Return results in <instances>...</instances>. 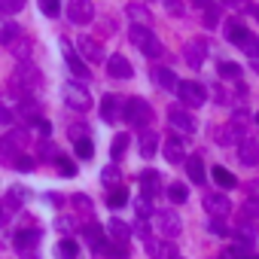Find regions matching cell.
I'll list each match as a JSON object with an SVG mask.
<instances>
[{"label": "cell", "instance_id": "23", "mask_svg": "<svg viewBox=\"0 0 259 259\" xmlns=\"http://www.w3.org/2000/svg\"><path fill=\"white\" fill-rule=\"evenodd\" d=\"M153 79H156V85L165 89V92H177V85H180V79H177V73H174L171 67H156Z\"/></svg>", "mask_w": 259, "mask_h": 259}, {"label": "cell", "instance_id": "1", "mask_svg": "<svg viewBox=\"0 0 259 259\" xmlns=\"http://www.w3.org/2000/svg\"><path fill=\"white\" fill-rule=\"evenodd\" d=\"M247 138V116L238 110L223 128H217V144L220 147H232V144H241Z\"/></svg>", "mask_w": 259, "mask_h": 259}, {"label": "cell", "instance_id": "56", "mask_svg": "<svg viewBox=\"0 0 259 259\" xmlns=\"http://www.w3.org/2000/svg\"><path fill=\"white\" fill-rule=\"evenodd\" d=\"M4 220H7V217H4V213H0V226H4Z\"/></svg>", "mask_w": 259, "mask_h": 259}, {"label": "cell", "instance_id": "33", "mask_svg": "<svg viewBox=\"0 0 259 259\" xmlns=\"http://www.w3.org/2000/svg\"><path fill=\"white\" fill-rule=\"evenodd\" d=\"M10 49H13V55H16V58H19V61H25V58H28V55H31V40H28V37H22V34H19V37H16V40H13V43H10Z\"/></svg>", "mask_w": 259, "mask_h": 259}, {"label": "cell", "instance_id": "13", "mask_svg": "<svg viewBox=\"0 0 259 259\" xmlns=\"http://www.w3.org/2000/svg\"><path fill=\"white\" fill-rule=\"evenodd\" d=\"M204 210H207L210 217L223 220V217L232 213V201H229L226 192H207V195H204Z\"/></svg>", "mask_w": 259, "mask_h": 259}, {"label": "cell", "instance_id": "53", "mask_svg": "<svg viewBox=\"0 0 259 259\" xmlns=\"http://www.w3.org/2000/svg\"><path fill=\"white\" fill-rule=\"evenodd\" d=\"M73 204H76V207H82V210H85V213H89V210H92V201H89V198H85V195H73Z\"/></svg>", "mask_w": 259, "mask_h": 259}, {"label": "cell", "instance_id": "27", "mask_svg": "<svg viewBox=\"0 0 259 259\" xmlns=\"http://www.w3.org/2000/svg\"><path fill=\"white\" fill-rule=\"evenodd\" d=\"M138 147H141V156H144V159H153L156 150H159V135H156V132H144L141 141H138Z\"/></svg>", "mask_w": 259, "mask_h": 259}, {"label": "cell", "instance_id": "24", "mask_svg": "<svg viewBox=\"0 0 259 259\" xmlns=\"http://www.w3.org/2000/svg\"><path fill=\"white\" fill-rule=\"evenodd\" d=\"M119 113H122V104H119V98H113V95H104V101H101V119L113 125V122L119 119Z\"/></svg>", "mask_w": 259, "mask_h": 259}, {"label": "cell", "instance_id": "51", "mask_svg": "<svg viewBox=\"0 0 259 259\" xmlns=\"http://www.w3.org/2000/svg\"><path fill=\"white\" fill-rule=\"evenodd\" d=\"M58 162H61V165H58V171H61L64 177H76V165H70L67 159H58Z\"/></svg>", "mask_w": 259, "mask_h": 259}, {"label": "cell", "instance_id": "28", "mask_svg": "<svg viewBox=\"0 0 259 259\" xmlns=\"http://www.w3.org/2000/svg\"><path fill=\"white\" fill-rule=\"evenodd\" d=\"M55 256H58V259H79V244H76L73 238H61V241L55 244Z\"/></svg>", "mask_w": 259, "mask_h": 259}, {"label": "cell", "instance_id": "25", "mask_svg": "<svg viewBox=\"0 0 259 259\" xmlns=\"http://www.w3.org/2000/svg\"><path fill=\"white\" fill-rule=\"evenodd\" d=\"M183 165H186V174H189V180H192L195 186H201V183L207 180V171H204V162H201L198 156H189V159H186Z\"/></svg>", "mask_w": 259, "mask_h": 259}, {"label": "cell", "instance_id": "10", "mask_svg": "<svg viewBox=\"0 0 259 259\" xmlns=\"http://www.w3.org/2000/svg\"><path fill=\"white\" fill-rule=\"evenodd\" d=\"M64 104H67L70 110H76V113H85V110H92V95H89L82 85L67 82V85H64Z\"/></svg>", "mask_w": 259, "mask_h": 259}, {"label": "cell", "instance_id": "4", "mask_svg": "<svg viewBox=\"0 0 259 259\" xmlns=\"http://www.w3.org/2000/svg\"><path fill=\"white\" fill-rule=\"evenodd\" d=\"M122 116H125L128 125L144 128V125L153 122V107H150V101H144V98H128V101L122 104Z\"/></svg>", "mask_w": 259, "mask_h": 259}, {"label": "cell", "instance_id": "18", "mask_svg": "<svg viewBox=\"0 0 259 259\" xmlns=\"http://www.w3.org/2000/svg\"><path fill=\"white\" fill-rule=\"evenodd\" d=\"M82 238H85V244L92 247V253H95V256H98V253H101V250L107 247V241H110V238L104 235V229H101L98 223H89V226L82 229Z\"/></svg>", "mask_w": 259, "mask_h": 259}, {"label": "cell", "instance_id": "9", "mask_svg": "<svg viewBox=\"0 0 259 259\" xmlns=\"http://www.w3.org/2000/svg\"><path fill=\"white\" fill-rule=\"evenodd\" d=\"M168 125L177 128L180 135H195V128H198L195 116H192L186 107H171V110H168Z\"/></svg>", "mask_w": 259, "mask_h": 259}, {"label": "cell", "instance_id": "59", "mask_svg": "<svg viewBox=\"0 0 259 259\" xmlns=\"http://www.w3.org/2000/svg\"><path fill=\"white\" fill-rule=\"evenodd\" d=\"M256 125H259V113H256Z\"/></svg>", "mask_w": 259, "mask_h": 259}, {"label": "cell", "instance_id": "20", "mask_svg": "<svg viewBox=\"0 0 259 259\" xmlns=\"http://www.w3.org/2000/svg\"><path fill=\"white\" fill-rule=\"evenodd\" d=\"M64 61H67V70H70L76 79H89V76H92V70L82 64V58H79L76 52H70V46H67V43H64Z\"/></svg>", "mask_w": 259, "mask_h": 259}, {"label": "cell", "instance_id": "38", "mask_svg": "<svg viewBox=\"0 0 259 259\" xmlns=\"http://www.w3.org/2000/svg\"><path fill=\"white\" fill-rule=\"evenodd\" d=\"M125 13L132 16V19H138V22H150V10H147V7H141V4H128V7H125Z\"/></svg>", "mask_w": 259, "mask_h": 259}, {"label": "cell", "instance_id": "29", "mask_svg": "<svg viewBox=\"0 0 259 259\" xmlns=\"http://www.w3.org/2000/svg\"><path fill=\"white\" fill-rule=\"evenodd\" d=\"M22 31H19V25L13 22V19H7V16H0V43L4 46H10L16 37H19Z\"/></svg>", "mask_w": 259, "mask_h": 259}, {"label": "cell", "instance_id": "30", "mask_svg": "<svg viewBox=\"0 0 259 259\" xmlns=\"http://www.w3.org/2000/svg\"><path fill=\"white\" fill-rule=\"evenodd\" d=\"M210 177H213V183H217L220 189H232V186H238V180H235V174H232L229 168H220V165H217Z\"/></svg>", "mask_w": 259, "mask_h": 259}, {"label": "cell", "instance_id": "55", "mask_svg": "<svg viewBox=\"0 0 259 259\" xmlns=\"http://www.w3.org/2000/svg\"><path fill=\"white\" fill-rule=\"evenodd\" d=\"M195 4H198V7H210V0H195Z\"/></svg>", "mask_w": 259, "mask_h": 259}, {"label": "cell", "instance_id": "7", "mask_svg": "<svg viewBox=\"0 0 259 259\" xmlns=\"http://www.w3.org/2000/svg\"><path fill=\"white\" fill-rule=\"evenodd\" d=\"M22 85H25V98H31V92L43 85V76H40V70H37L31 61H22V64L16 67V76H13V89H22Z\"/></svg>", "mask_w": 259, "mask_h": 259}, {"label": "cell", "instance_id": "36", "mask_svg": "<svg viewBox=\"0 0 259 259\" xmlns=\"http://www.w3.org/2000/svg\"><path fill=\"white\" fill-rule=\"evenodd\" d=\"M217 73H220L223 79H238V76H241V67H238L235 61H220V64H217Z\"/></svg>", "mask_w": 259, "mask_h": 259}, {"label": "cell", "instance_id": "43", "mask_svg": "<svg viewBox=\"0 0 259 259\" xmlns=\"http://www.w3.org/2000/svg\"><path fill=\"white\" fill-rule=\"evenodd\" d=\"M204 25H207V28H217V25H220V10H217L213 4L204 7Z\"/></svg>", "mask_w": 259, "mask_h": 259}, {"label": "cell", "instance_id": "8", "mask_svg": "<svg viewBox=\"0 0 259 259\" xmlns=\"http://www.w3.org/2000/svg\"><path fill=\"white\" fill-rule=\"evenodd\" d=\"M13 247H16V253L22 256V259H37V247H40V232L37 229H31V232H19L16 238H13Z\"/></svg>", "mask_w": 259, "mask_h": 259}, {"label": "cell", "instance_id": "37", "mask_svg": "<svg viewBox=\"0 0 259 259\" xmlns=\"http://www.w3.org/2000/svg\"><path fill=\"white\" fill-rule=\"evenodd\" d=\"M168 198H171L174 204H183V201L189 198V189H186L183 183H171V186H168Z\"/></svg>", "mask_w": 259, "mask_h": 259}, {"label": "cell", "instance_id": "34", "mask_svg": "<svg viewBox=\"0 0 259 259\" xmlns=\"http://www.w3.org/2000/svg\"><path fill=\"white\" fill-rule=\"evenodd\" d=\"M125 150H128V135H116L113 144H110V159H113V165L125 156Z\"/></svg>", "mask_w": 259, "mask_h": 259}, {"label": "cell", "instance_id": "2", "mask_svg": "<svg viewBox=\"0 0 259 259\" xmlns=\"http://www.w3.org/2000/svg\"><path fill=\"white\" fill-rule=\"evenodd\" d=\"M128 37H132V43L147 55V58H162V52H165V46H162V40L150 31V28H144V25H135L132 31H128Z\"/></svg>", "mask_w": 259, "mask_h": 259}, {"label": "cell", "instance_id": "26", "mask_svg": "<svg viewBox=\"0 0 259 259\" xmlns=\"http://www.w3.org/2000/svg\"><path fill=\"white\" fill-rule=\"evenodd\" d=\"M141 189H144V195L150 198V195H156L159 189H162V177H159V171H141Z\"/></svg>", "mask_w": 259, "mask_h": 259}, {"label": "cell", "instance_id": "54", "mask_svg": "<svg viewBox=\"0 0 259 259\" xmlns=\"http://www.w3.org/2000/svg\"><path fill=\"white\" fill-rule=\"evenodd\" d=\"M250 67H253V70L259 73V58H253V64H250Z\"/></svg>", "mask_w": 259, "mask_h": 259}, {"label": "cell", "instance_id": "52", "mask_svg": "<svg viewBox=\"0 0 259 259\" xmlns=\"http://www.w3.org/2000/svg\"><path fill=\"white\" fill-rule=\"evenodd\" d=\"M165 10L171 16H183V4H180V0H165Z\"/></svg>", "mask_w": 259, "mask_h": 259}, {"label": "cell", "instance_id": "42", "mask_svg": "<svg viewBox=\"0 0 259 259\" xmlns=\"http://www.w3.org/2000/svg\"><path fill=\"white\" fill-rule=\"evenodd\" d=\"M220 259H250V253H247V247H244V244H238V247L223 250V256H220Z\"/></svg>", "mask_w": 259, "mask_h": 259}, {"label": "cell", "instance_id": "50", "mask_svg": "<svg viewBox=\"0 0 259 259\" xmlns=\"http://www.w3.org/2000/svg\"><path fill=\"white\" fill-rule=\"evenodd\" d=\"M13 119H16V113H13L10 107L0 104V125H13Z\"/></svg>", "mask_w": 259, "mask_h": 259}, {"label": "cell", "instance_id": "5", "mask_svg": "<svg viewBox=\"0 0 259 259\" xmlns=\"http://www.w3.org/2000/svg\"><path fill=\"white\" fill-rule=\"evenodd\" d=\"M28 141H31L28 128H13V132H7L4 138H0V156H4V159H19V156H25Z\"/></svg>", "mask_w": 259, "mask_h": 259}, {"label": "cell", "instance_id": "47", "mask_svg": "<svg viewBox=\"0 0 259 259\" xmlns=\"http://www.w3.org/2000/svg\"><path fill=\"white\" fill-rule=\"evenodd\" d=\"M13 168H16V171H34L37 165H34L31 156H19V159H13Z\"/></svg>", "mask_w": 259, "mask_h": 259}, {"label": "cell", "instance_id": "57", "mask_svg": "<svg viewBox=\"0 0 259 259\" xmlns=\"http://www.w3.org/2000/svg\"><path fill=\"white\" fill-rule=\"evenodd\" d=\"M256 22H259V7H256Z\"/></svg>", "mask_w": 259, "mask_h": 259}, {"label": "cell", "instance_id": "14", "mask_svg": "<svg viewBox=\"0 0 259 259\" xmlns=\"http://www.w3.org/2000/svg\"><path fill=\"white\" fill-rule=\"evenodd\" d=\"M204 58H207V40L195 37V40H189V43L183 46V61H186L189 67H201Z\"/></svg>", "mask_w": 259, "mask_h": 259}, {"label": "cell", "instance_id": "60", "mask_svg": "<svg viewBox=\"0 0 259 259\" xmlns=\"http://www.w3.org/2000/svg\"><path fill=\"white\" fill-rule=\"evenodd\" d=\"M253 259H259V256H253Z\"/></svg>", "mask_w": 259, "mask_h": 259}, {"label": "cell", "instance_id": "39", "mask_svg": "<svg viewBox=\"0 0 259 259\" xmlns=\"http://www.w3.org/2000/svg\"><path fill=\"white\" fill-rule=\"evenodd\" d=\"M37 4H40V13L49 16V19L61 13V0H37Z\"/></svg>", "mask_w": 259, "mask_h": 259}, {"label": "cell", "instance_id": "46", "mask_svg": "<svg viewBox=\"0 0 259 259\" xmlns=\"http://www.w3.org/2000/svg\"><path fill=\"white\" fill-rule=\"evenodd\" d=\"M76 156H79V159H92V156H95L92 141H76Z\"/></svg>", "mask_w": 259, "mask_h": 259}, {"label": "cell", "instance_id": "17", "mask_svg": "<svg viewBox=\"0 0 259 259\" xmlns=\"http://www.w3.org/2000/svg\"><path fill=\"white\" fill-rule=\"evenodd\" d=\"M107 238H110V244H119V247H128V238H132V226L128 223H122L119 217H113L110 223H107Z\"/></svg>", "mask_w": 259, "mask_h": 259}, {"label": "cell", "instance_id": "3", "mask_svg": "<svg viewBox=\"0 0 259 259\" xmlns=\"http://www.w3.org/2000/svg\"><path fill=\"white\" fill-rule=\"evenodd\" d=\"M226 37H229V43H235L238 49H244L250 58H259V37L250 34L241 22H229L226 25Z\"/></svg>", "mask_w": 259, "mask_h": 259}, {"label": "cell", "instance_id": "16", "mask_svg": "<svg viewBox=\"0 0 259 259\" xmlns=\"http://www.w3.org/2000/svg\"><path fill=\"white\" fill-rule=\"evenodd\" d=\"M107 73L113 79H132L135 76V67H132V61H128L125 55H110L107 58Z\"/></svg>", "mask_w": 259, "mask_h": 259}, {"label": "cell", "instance_id": "22", "mask_svg": "<svg viewBox=\"0 0 259 259\" xmlns=\"http://www.w3.org/2000/svg\"><path fill=\"white\" fill-rule=\"evenodd\" d=\"M165 159H168L171 165H183V162H186V147H183L180 138H168V141H165Z\"/></svg>", "mask_w": 259, "mask_h": 259}, {"label": "cell", "instance_id": "31", "mask_svg": "<svg viewBox=\"0 0 259 259\" xmlns=\"http://www.w3.org/2000/svg\"><path fill=\"white\" fill-rule=\"evenodd\" d=\"M19 113H22V116H25L31 125H37V122L43 119V116H40V107H37V101H31V98H25V101L19 104Z\"/></svg>", "mask_w": 259, "mask_h": 259}, {"label": "cell", "instance_id": "32", "mask_svg": "<svg viewBox=\"0 0 259 259\" xmlns=\"http://www.w3.org/2000/svg\"><path fill=\"white\" fill-rule=\"evenodd\" d=\"M101 183H104V186H110V189L122 186V171H119V165H107V168L101 171Z\"/></svg>", "mask_w": 259, "mask_h": 259}, {"label": "cell", "instance_id": "49", "mask_svg": "<svg viewBox=\"0 0 259 259\" xmlns=\"http://www.w3.org/2000/svg\"><path fill=\"white\" fill-rule=\"evenodd\" d=\"M132 232H135V235H141V238L147 241V238H150V226H147V220H138V223L132 226Z\"/></svg>", "mask_w": 259, "mask_h": 259}, {"label": "cell", "instance_id": "19", "mask_svg": "<svg viewBox=\"0 0 259 259\" xmlns=\"http://www.w3.org/2000/svg\"><path fill=\"white\" fill-rule=\"evenodd\" d=\"M76 49L82 58L89 61H104V46L95 40V37H76Z\"/></svg>", "mask_w": 259, "mask_h": 259}, {"label": "cell", "instance_id": "21", "mask_svg": "<svg viewBox=\"0 0 259 259\" xmlns=\"http://www.w3.org/2000/svg\"><path fill=\"white\" fill-rule=\"evenodd\" d=\"M144 247H147V256H150V259H171V256H174V250H171V241L147 238V241H144Z\"/></svg>", "mask_w": 259, "mask_h": 259}, {"label": "cell", "instance_id": "15", "mask_svg": "<svg viewBox=\"0 0 259 259\" xmlns=\"http://www.w3.org/2000/svg\"><path fill=\"white\" fill-rule=\"evenodd\" d=\"M238 162L247 165V168H256V165H259V141H256V138L247 135V138L238 144Z\"/></svg>", "mask_w": 259, "mask_h": 259}, {"label": "cell", "instance_id": "12", "mask_svg": "<svg viewBox=\"0 0 259 259\" xmlns=\"http://www.w3.org/2000/svg\"><path fill=\"white\" fill-rule=\"evenodd\" d=\"M67 19L73 25H89L95 19V7L92 0H67Z\"/></svg>", "mask_w": 259, "mask_h": 259}, {"label": "cell", "instance_id": "48", "mask_svg": "<svg viewBox=\"0 0 259 259\" xmlns=\"http://www.w3.org/2000/svg\"><path fill=\"white\" fill-rule=\"evenodd\" d=\"M207 229H210L213 235H220V238H226V235H229V226H226L223 220H217V217H213V220L207 223Z\"/></svg>", "mask_w": 259, "mask_h": 259}, {"label": "cell", "instance_id": "40", "mask_svg": "<svg viewBox=\"0 0 259 259\" xmlns=\"http://www.w3.org/2000/svg\"><path fill=\"white\" fill-rule=\"evenodd\" d=\"M67 135H70L73 144H76V141H89V128H85L82 122H73V125L67 128Z\"/></svg>", "mask_w": 259, "mask_h": 259}, {"label": "cell", "instance_id": "41", "mask_svg": "<svg viewBox=\"0 0 259 259\" xmlns=\"http://www.w3.org/2000/svg\"><path fill=\"white\" fill-rule=\"evenodd\" d=\"M25 10V0H0V13H7V16H16Z\"/></svg>", "mask_w": 259, "mask_h": 259}, {"label": "cell", "instance_id": "35", "mask_svg": "<svg viewBox=\"0 0 259 259\" xmlns=\"http://www.w3.org/2000/svg\"><path fill=\"white\" fill-rule=\"evenodd\" d=\"M107 204H110L113 210L125 207V204H128V192H125V186H116V189H110V195H107Z\"/></svg>", "mask_w": 259, "mask_h": 259}, {"label": "cell", "instance_id": "6", "mask_svg": "<svg viewBox=\"0 0 259 259\" xmlns=\"http://www.w3.org/2000/svg\"><path fill=\"white\" fill-rule=\"evenodd\" d=\"M177 98H180V107L195 110V107H201V104L207 101V89H204L201 82H195V79H180Z\"/></svg>", "mask_w": 259, "mask_h": 259}, {"label": "cell", "instance_id": "44", "mask_svg": "<svg viewBox=\"0 0 259 259\" xmlns=\"http://www.w3.org/2000/svg\"><path fill=\"white\" fill-rule=\"evenodd\" d=\"M135 207H138V217H141V220H147V217L153 213V201H150L147 195H144V198H138V201H135Z\"/></svg>", "mask_w": 259, "mask_h": 259}, {"label": "cell", "instance_id": "11", "mask_svg": "<svg viewBox=\"0 0 259 259\" xmlns=\"http://www.w3.org/2000/svg\"><path fill=\"white\" fill-rule=\"evenodd\" d=\"M156 223H159V235L165 241H171V238H177L183 232V223H180V217L174 210H159L156 213Z\"/></svg>", "mask_w": 259, "mask_h": 259}, {"label": "cell", "instance_id": "58", "mask_svg": "<svg viewBox=\"0 0 259 259\" xmlns=\"http://www.w3.org/2000/svg\"><path fill=\"white\" fill-rule=\"evenodd\" d=\"M171 259H183V256H177V253H174V256H171Z\"/></svg>", "mask_w": 259, "mask_h": 259}, {"label": "cell", "instance_id": "45", "mask_svg": "<svg viewBox=\"0 0 259 259\" xmlns=\"http://www.w3.org/2000/svg\"><path fill=\"white\" fill-rule=\"evenodd\" d=\"M244 217L247 220H259V198H247L244 201Z\"/></svg>", "mask_w": 259, "mask_h": 259}]
</instances>
